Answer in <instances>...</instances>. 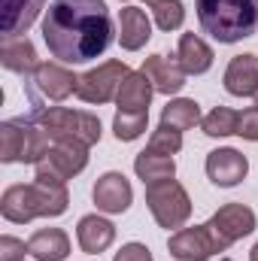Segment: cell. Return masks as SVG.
Masks as SVG:
<instances>
[{
  "mask_svg": "<svg viewBox=\"0 0 258 261\" xmlns=\"http://www.w3.org/2000/svg\"><path fill=\"white\" fill-rule=\"evenodd\" d=\"M43 40L52 58L85 64L113 43V18L104 0H52L43 18Z\"/></svg>",
  "mask_w": 258,
  "mask_h": 261,
  "instance_id": "cell-1",
  "label": "cell"
},
{
  "mask_svg": "<svg viewBox=\"0 0 258 261\" xmlns=\"http://www.w3.org/2000/svg\"><path fill=\"white\" fill-rule=\"evenodd\" d=\"M70 203L67 195V182L49 179V176H34V182L28 186H9L0 200V213L6 222L24 225L34 219H46V216H61Z\"/></svg>",
  "mask_w": 258,
  "mask_h": 261,
  "instance_id": "cell-2",
  "label": "cell"
},
{
  "mask_svg": "<svg viewBox=\"0 0 258 261\" xmlns=\"http://www.w3.org/2000/svg\"><path fill=\"white\" fill-rule=\"evenodd\" d=\"M197 21L216 43H240L258 34V0H197Z\"/></svg>",
  "mask_w": 258,
  "mask_h": 261,
  "instance_id": "cell-3",
  "label": "cell"
},
{
  "mask_svg": "<svg viewBox=\"0 0 258 261\" xmlns=\"http://www.w3.org/2000/svg\"><path fill=\"white\" fill-rule=\"evenodd\" d=\"M52 140L31 116L0 125V161L3 164H40Z\"/></svg>",
  "mask_w": 258,
  "mask_h": 261,
  "instance_id": "cell-4",
  "label": "cell"
},
{
  "mask_svg": "<svg viewBox=\"0 0 258 261\" xmlns=\"http://www.w3.org/2000/svg\"><path fill=\"white\" fill-rule=\"evenodd\" d=\"M31 119L46 130L49 140H76L85 146H94L100 140V119L82 110H67V107H49L31 113Z\"/></svg>",
  "mask_w": 258,
  "mask_h": 261,
  "instance_id": "cell-5",
  "label": "cell"
},
{
  "mask_svg": "<svg viewBox=\"0 0 258 261\" xmlns=\"http://www.w3.org/2000/svg\"><path fill=\"white\" fill-rule=\"evenodd\" d=\"M146 203L161 228H183L192 216V200L176 179H158L146 186Z\"/></svg>",
  "mask_w": 258,
  "mask_h": 261,
  "instance_id": "cell-6",
  "label": "cell"
},
{
  "mask_svg": "<svg viewBox=\"0 0 258 261\" xmlns=\"http://www.w3.org/2000/svg\"><path fill=\"white\" fill-rule=\"evenodd\" d=\"M24 82H28L31 113H37V110H46V107H43L46 100L58 103V100H64L70 94H76L79 76H73V73L61 64H40L31 76H24Z\"/></svg>",
  "mask_w": 258,
  "mask_h": 261,
  "instance_id": "cell-7",
  "label": "cell"
},
{
  "mask_svg": "<svg viewBox=\"0 0 258 261\" xmlns=\"http://www.w3.org/2000/svg\"><path fill=\"white\" fill-rule=\"evenodd\" d=\"M88 164V146L85 143H76V140H52L46 158L37 167V176H49V179H58L67 182L73 179L76 173H82Z\"/></svg>",
  "mask_w": 258,
  "mask_h": 261,
  "instance_id": "cell-8",
  "label": "cell"
},
{
  "mask_svg": "<svg viewBox=\"0 0 258 261\" xmlns=\"http://www.w3.org/2000/svg\"><path fill=\"white\" fill-rule=\"evenodd\" d=\"M131 70L125 61H107V64L94 67V70H88V73L79 76L76 97L85 100V103H110L119 94V85H122V79Z\"/></svg>",
  "mask_w": 258,
  "mask_h": 261,
  "instance_id": "cell-9",
  "label": "cell"
},
{
  "mask_svg": "<svg viewBox=\"0 0 258 261\" xmlns=\"http://www.w3.org/2000/svg\"><path fill=\"white\" fill-rule=\"evenodd\" d=\"M207 225H210V231L216 234V240H219V246L225 252L231 243H237L240 237L255 231V213L249 206H243V203H225Z\"/></svg>",
  "mask_w": 258,
  "mask_h": 261,
  "instance_id": "cell-10",
  "label": "cell"
},
{
  "mask_svg": "<svg viewBox=\"0 0 258 261\" xmlns=\"http://www.w3.org/2000/svg\"><path fill=\"white\" fill-rule=\"evenodd\" d=\"M170 255L179 261H210L216 252H222L216 234L210 231V225H194V228H183L170 237L167 243Z\"/></svg>",
  "mask_w": 258,
  "mask_h": 261,
  "instance_id": "cell-11",
  "label": "cell"
},
{
  "mask_svg": "<svg viewBox=\"0 0 258 261\" xmlns=\"http://www.w3.org/2000/svg\"><path fill=\"white\" fill-rule=\"evenodd\" d=\"M246 173H249V161L237 149H216L207 155V176L219 189H231V186L243 182Z\"/></svg>",
  "mask_w": 258,
  "mask_h": 261,
  "instance_id": "cell-12",
  "label": "cell"
},
{
  "mask_svg": "<svg viewBox=\"0 0 258 261\" xmlns=\"http://www.w3.org/2000/svg\"><path fill=\"white\" fill-rule=\"evenodd\" d=\"M91 195H94L97 210H104V213H110V216H119V213H125L131 206L134 189H131V182L122 173L110 170V173H104V176L94 182V192H91Z\"/></svg>",
  "mask_w": 258,
  "mask_h": 261,
  "instance_id": "cell-13",
  "label": "cell"
},
{
  "mask_svg": "<svg viewBox=\"0 0 258 261\" xmlns=\"http://www.w3.org/2000/svg\"><path fill=\"white\" fill-rule=\"evenodd\" d=\"M143 73L149 76L152 88L161 91V94H176L183 85H186V70L179 64V58H167V55H152L146 58L143 64Z\"/></svg>",
  "mask_w": 258,
  "mask_h": 261,
  "instance_id": "cell-14",
  "label": "cell"
},
{
  "mask_svg": "<svg viewBox=\"0 0 258 261\" xmlns=\"http://www.w3.org/2000/svg\"><path fill=\"white\" fill-rule=\"evenodd\" d=\"M225 88L234 97H255L258 94V55H237L225 70Z\"/></svg>",
  "mask_w": 258,
  "mask_h": 261,
  "instance_id": "cell-15",
  "label": "cell"
},
{
  "mask_svg": "<svg viewBox=\"0 0 258 261\" xmlns=\"http://www.w3.org/2000/svg\"><path fill=\"white\" fill-rule=\"evenodd\" d=\"M152 82L143 70H131L128 76L122 79L119 85V94H116V103L122 113H149V100H152Z\"/></svg>",
  "mask_w": 258,
  "mask_h": 261,
  "instance_id": "cell-16",
  "label": "cell"
},
{
  "mask_svg": "<svg viewBox=\"0 0 258 261\" xmlns=\"http://www.w3.org/2000/svg\"><path fill=\"white\" fill-rule=\"evenodd\" d=\"M76 237H79L82 252L100 255V252H107V249L113 246L116 228H113V222H107V219H100V216H82V219H79V228H76Z\"/></svg>",
  "mask_w": 258,
  "mask_h": 261,
  "instance_id": "cell-17",
  "label": "cell"
},
{
  "mask_svg": "<svg viewBox=\"0 0 258 261\" xmlns=\"http://www.w3.org/2000/svg\"><path fill=\"white\" fill-rule=\"evenodd\" d=\"M149 37H152V21L146 18V12L140 6H125L122 15H119V43H122V49L137 52L149 43Z\"/></svg>",
  "mask_w": 258,
  "mask_h": 261,
  "instance_id": "cell-18",
  "label": "cell"
},
{
  "mask_svg": "<svg viewBox=\"0 0 258 261\" xmlns=\"http://www.w3.org/2000/svg\"><path fill=\"white\" fill-rule=\"evenodd\" d=\"M46 0H3V37H21L37 21Z\"/></svg>",
  "mask_w": 258,
  "mask_h": 261,
  "instance_id": "cell-19",
  "label": "cell"
},
{
  "mask_svg": "<svg viewBox=\"0 0 258 261\" xmlns=\"http://www.w3.org/2000/svg\"><path fill=\"white\" fill-rule=\"evenodd\" d=\"M0 64L12 73H24L31 76L40 61H37V52H34V43L28 37H3V46H0Z\"/></svg>",
  "mask_w": 258,
  "mask_h": 261,
  "instance_id": "cell-20",
  "label": "cell"
},
{
  "mask_svg": "<svg viewBox=\"0 0 258 261\" xmlns=\"http://www.w3.org/2000/svg\"><path fill=\"white\" fill-rule=\"evenodd\" d=\"M28 252L37 261H64L70 255V237L61 228H43L28 240Z\"/></svg>",
  "mask_w": 258,
  "mask_h": 261,
  "instance_id": "cell-21",
  "label": "cell"
},
{
  "mask_svg": "<svg viewBox=\"0 0 258 261\" xmlns=\"http://www.w3.org/2000/svg\"><path fill=\"white\" fill-rule=\"evenodd\" d=\"M179 64L189 76H197V73H207L213 67V49L197 37V34H183L179 37V52H176Z\"/></svg>",
  "mask_w": 258,
  "mask_h": 261,
  "instance_id": "cell-22",
  "label": "cell"
},
{
  "mask_svg": "<svg viewBox=\"0 0 258 261\" xmlns=\"http://www.w3.org/2000/svg\"><path fill=\"white\" fill-rule=\"evenodd\" d=\"M134 170H137V176L149 186V182H158V179H173L176 161H173V155H155V152L146 149V152L137 155Z\"/></svg>",
  "mask_w": 258,
  "mask_h": 261,
  "instance_id": "cell-23",
  "label": "cell"
},
{
  "mask_svg": "<svg viewBox=\"0 0 258 261\" xmlns=\"http://www.w3.org/2000/svg\"><path fill=\"white\" fill-rule=\"evenodd\" d=\"M203 116H200V107L189 100V97H179V100H170L164 110H161V125L176 130H189L194 125H200Z\"/></svg>",
  "mask_w": 258,
  "mask_h": 261,
  "instance_id": "cell-24",
  "label": "cell"
},
{
  "mask_svg": "<svg viewBox=\"0 0 258 261\" xmlns=\"http://www.w3.org/2000/svg\"><path fill=\"white\" fill-rule=\"evenodd\" d=\"M237 122H240V113L228 107H216L210 116H203L200 128L207 137H228V134H237Z\"/></svg>",
  "mask_w": 258,
  "mask_h": 261,
  "instance_id": "cell-25",
  "label": "cell"
},
{
  "mask_svg": "<svg viewBox=\"0 0 258 261\" xmlns=\"http://www.w3.org/2000/svg\"><path fill=\"white\" fill-rule=\"evenodd\" d=\"M149 6H152V12H155V21H158V28L161 31H176V28H183V21H186V6L179 3V0H146Z\"/></svg>",
  "mask_w": 258,
  "mask_h": 261,
  "instance_id": "cell-26",
  "label": "cell"
},
{
  "mask_svg": "<svg viewBox=\"0 0 258 261\" xmlns=\"http://www.w3.org/2000/svg\"><path fill=\"white\" fill-rule=\"evenodd\" d=\"M149 125V113H116V119H113V130H116V140H122V143H131V140H137L143 130Z\"/></svg>",
  "mask_w": 258,
  "mask_h": 261,
  "instance_id": "cell-27",
  "label": "cell"
},
{
  "mask_svg": "<svg viewBox=\"0 0 258 261\" xmlns=\"http://www.w3.org/2000/svg\"><path fill=\"white\" fill-rule=\"evenodd\" d=\"M146 149L155 152V155H176V152L183 149V130L167 128V125H158V130H152Z\"/></svg>",
  "mask_w": 258,
  "mask_h": 261,
  "instance_id": "cell-28",
  "label": "cell"
},
{
  "mask_svg": "<svg viewBox=\"0 0 258 261\" xmlns=\"http://www.w3.org/2000/svg\"><path fill=\"white\" fill-rule=\"evenodd\" d=\"M28 252V243L24 240H15V237H0V261H21Z\"/></svg>",
  "mask_w": 258,
  "mask_h": 261,
  "instance_id": "cell-29",
  "label": "cell"
},
{
  "mask_svg": "<svg viewBox=\"0 0 258 261\" xmlns=\"http://www.w3.org/2000/svg\"><path fill=\"white\" fill-rule=\"evenodd\" d=\"M237 134L243 140H258V107H249L246 113H240V122H237Z\"/></svg>",
  "mask_w": 258,
  "mask_h": 261,
  "instance_id": "cell-30",
  "label": "cell"
},
{
  "mask_svg": "<svg viewBox=\"0 0 258 261\" xmlns=\"http://www.w3.org/2000/svg\"><path fill=\"white\" fill-rule=\"evenodd\" d=\"M113 261H152V252H149L143 243H128V246H122V249L116 252Z\"/></svg>",
  "mask_w": 258,
  "mask_h": 261,
  "instance_id": "cell-31",
  "label": "cell"
},
{
  "mask_svg": "<svg viewBox=\"0 0 258 261\" xmlns=\"http://www.w3.org/2000/svg\"><path fill=\"white\" fill-rule=\"evenodd\" d=\"M249 261H258V243L252 246V252H249Z\"/></svg>",
  "mask_w": 258,
  "mask_h": 261,
  "instance_id": "cell-32",
  "label": "cell"
},
{
  "mask_svg": "<svg viewBox=\"0 0 258 261\" xmlns=\"http://www.w3.org/2000/svg\"><path fill=\"white\" fill-rule=\"evenodd\" d=\"M255 107H258V94H255Z\"/></svg>",
  "mask_w": 258,
  "mask_h": 261,
  "instance_id": "cell-33",
  "label": "cell"
}]
</instances>
